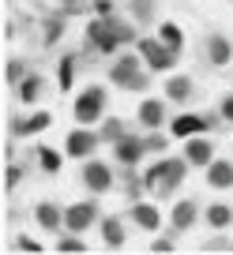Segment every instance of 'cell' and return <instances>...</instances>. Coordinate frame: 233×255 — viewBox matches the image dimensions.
I'll return each instance as SVG.
<instances>
[{
	"label": "cell",
	"instance_id": "8992f818",
	"mask_svg": "<svg viewBox=\"0 0 233 255\" xmlns=\"http://www.w3.org/2000/svg\"><path fill=\"white\" fill-rule=\"evenodd\" d=\"M113 150H117V161H121L124 169H136L139 161H143V154H147V139H139V135H121L117 143H113Z\"/></svg>",
	"mask_w": 233,
	"mask_h": 255
},
{
	"label": "cell",
	"instance_id": "e575fe53",
	"mask_svg": "<svg viewBox=\"0 0 233 255\" xmlns=\"http://www.w3.org/2000/svg\"><path fill=\"white\" fill-rule=\"evenodd\" d=\"M56 34H60V23H49V26H45V45H53Z\"/></svg>",
	"mask_w": 233,
	"mask_h": 255
},
{
	"label": "cell",
	"instance_id": "5b68a950",
	"mask_svg": "<svg viewBox=\"0 0 233 255\" xmlns=\"http://www.w3.org/2000/svg\"><path fill=\"white\" fill-rule=\"evenodd\" d=\"M87 38H90V45H94L98 53H105V56L121 49V38H117V30H113L109 19H94V23L87 26Z\"/></svg>",
	"mask_w": 233,
	"mask_h": 255
},
{
	"label": "cell",
	"instance_id": "44dd1931",
	"mask_svg": "<svg viewBox=\"0 0 233 255\" xmlns=\"http://www.w3.org/2000/svg\"><path fill=\"white\" fill-rule=\"evenodd\" d=\"M49 113H34V117H26V120H15V135H34V131H45L49 128Z\"/></svg>",
	"mask_w": 233,
	"mask_h": 255
},
{
	"label": "cell",
	"instance_id": "2e32d148",
	"mask_svg": "<svg viewBox=\"0 0 233 255\" xmlns=\"http://www.w3.org/2000/svg\"><path fill=\"white\" fill-rule=\"evenodd\" d=\"M207 56H211V64H230V60H233L230 38H222V34H211V38H207Z\"/></svg>",
	"mask_w": 233,
	"mask_h": 255
},
{
	"label": "cell",
	"instance_id": "d6986e66",
	"mask_svg": "<svg viewBox=\"0 0 233 255\" xmlns=\"http://www.w3.org/2000/svg\"><path fill=\"white\" fill-rule=\"evenodd\" d=\"M124 237H128V233H124V222H121V218H102V240H105L109 248H121Z\"/></svg>",
	"mask_w": 233,
	"mask_h": 255
},
{
	"label": "cell",
	"instance_id": "83f0119b",
	"mask_svg": "<svg viewBox=\"0 0 233 255\" xmlns=\"http://www.w3.org/2000/svg\"><path fill=\"white\" fill-rule=\"evenodd\" d=\"M56 248H60V252H87V244L79 240V233H72V237H60V244H56Z\"/></svg>",
	"mask_w": 233,
	"mask_h": 255
},
{
	"label": "cell",
	"instance_id": "8fae6325",
	"mask_svg": "<svg viewBox=\"0 0 233 255\" xmlns=\"http://www.w3.org/2000/svg\"><path fill=\"white\" fill-rule=\"evenodd\" d=\"M196 218H200L196 199H181L177 207H173V214H169V225H173V233H188L196 225Z\"/></svg>",
	"mask_w": 233,
	"mask_h": 255
},
{
	"label": "cell",
	"instance_id": "ba28073f",
	"mask_svg": "<svg viewBox=\"0 0 233 255\" xmlns=\"http://www.w3.org/2000/svg\"><path fill=\"white\" fill-rule=\"evenodd\" d=\"M83 184L102 195V191L113 188V169L105 165V161H87V165H83Z\"/></svg>",
	"mask_w": 233,
	"mask_h": 255
},
{
	"label": "cell",
	"instance_id": "5bb4252c",
	"mask_svg": "<svg viewBox=\"0 0 233 255\" xmlns=\"http://www.w3.org/2000/svg\"><path fill=\"white\" fill-rule=\"evenodd\" d=\"M169 128H173V135H177V139H192V135H200V131H207V120L196 117V113H185V117H177Z\"/></svg>",
	"mask_w": 233,
	"mask_h": 255
},
{
	"label": "cell",
	"instance_id": "f1b7e54d",
	"mask_svg": "<svg viewBox=\"0 0 233 255\" xmlns=\"http://www.w3.org/2000/svg\"><path fill=\"white\" fill-rule=\"evenodd\" d=\"M4 79H8V83H23V79H26V75H23V64L11 60L8 68H4Z\"/></svg>",
	"mask_w": 233,
	"mask_h": 255
},
{
	"label": "cell",
	"instance_id": "7c38bea8",
	"mask_svg": "<svg viewBox=\"0 0 233 255\" xmlns=\"http://www.w3.org/2000/svg\"><path fill=\"white\" fill-rule=\"evenodd\" d=\"M132 222H136L139 229H147V233H158L162 229V210L154 207V203H136V207H132Z\"/></svg>",
	"mask_w": 233,
	"mask_h": 255
},
{
	"label": "cell",
	"instance_id": "4dcf8cb0",
	"mask_svg": "<svg viewBox=\"0 0 233 255\" xmlns=\"http://www.w3.org/2000/svg\"><path fill=\"white\" fill-rule=\"evenodd\" d=\"M151 252H158V255L173 252V240H169V237H158V240H154V244H151Z\"/></svg>",
	"mask_w": 233,
	"mask_h": 255
},
{
	"label": "cell",
	"instance_id": "7a4b0ae2",
	"mask_svg": "<svg viewBox=\"0 0 233 255\" xmlns=\"http://www.w3.org/2000/svg\"><path fill=\"white\" fill-rule=\"evenodd\" d=\"M109 83L121 90H136V94H143L147 87H151V75L139 68V56L136 53H121L117 60H113L109 68Z\"/></svg>",
	"mask_w": 233,
	"mask_h": 255
},
{
	"label": "cell",
	"instance_id": "30bf717a",
	"mask_svg": "<svg viewBox=\"0 0 233 255\" xmlns=\"http://www.w3.org/2000/svg\"><path fill=\"white\" fill-rule=\"evenodd\" d=\"M185 158L192 161V165H203V169H207L211 161H215V143H211V139H203V135L185 139Z\"/></svg>",
	"mask_w": 233,
	"mask_h": 255
},
{
	"label": "cell",
	"instance_id": "836d02e7",
	"mask_svg": "<svg viewBox=\"0 0 233 255\" xmlns=\"http://www.w3.org/2000/svg\"><path fill=\"white\" fill-rule=\"evenodd\" d=\"M147 150H166V139H162V135H151V139H147Z\"/></svg>",
	"mask_w": 233,
	"mask_h": 255
},
{
	"label": "cell",
	"instance_id": "52a82bcc",
	"mask_svg": "<svg viewBox=\"0 0 233 255\" xmlns=\"http://www.w3.org/2000/svg\"><path fill=\"white\" fill-rule=\"evenodd\" d=\"M64 225L68 233H87L90 225H98V207L94 203H72L64 210Z\"/></svg>",
	"mask_w": 233,
	"mask_h": 255
},
{
	"label": "cell",
	"instance_id": "3957f363",
	"mask_svg": "<svg viewBox=\"0 0 233 255\" xmlns=\"http://www.w3.org/2000/svg\"><path fill=\"white\" fill-rule=\"evenodd\" d=\"M105 102H109V94H105V87H87L79 98H75V120L79 124H98V120L105 117Z\"/></svg>",
	"mask_w": 233,
	"mask_h": 255
},
{
	"label": "cell",
	"instance_id": "d4e9b609",
	"mask_svg": "<svg viewBox=\"0 0 233 255\" xmlns=\"http://www.w3.org/2000/svg\"><path fill=\"white\" fill-rule=\"evenodd\" d=\"M98 135H102V139H109V143H117V139L124 135V124H121V120H102Z\"/></svg>",
	"mask_w": 233,
	"mask_h": 255
},
{
	"label": "cell",
	"instance_id": "d590c367",
	"mask_svg": "<svg viewBox=\"0 0 233 255\" xmlns=\"http://www.w3.org/2000/svg\"><path fill=\"white\" fill-rule=\"evenodd\" d=\"M98 15H102V19L113 15V4H109V0H98Z\"/></svg>",
	"mask_w": 233,
	"mask_h": 255
},
{
	"label": "cell",
	"instance_id": "ac0fdd59",
	"mask_svg": "<svg viewBox=\"0 0 233 255\" xmlns=\"http://www.w3.org/2000/svg\"><path fill=\"white\" fill-rule=\"evenodd\" d=\"M34 218H38V225H41V229L56 233V229H60V222H64V210H60V207H53V203H38Z\"/></svg>",
	"mask_w": 233,
	"mask_h": 255
},
{
	"label": "cell",
	"instance_id": "6da1fadb",
	"mask_svg": "<svg viewBox=\"0 0 233 255\" xmlns=\"http://www.w3.org/2000/svg\"><path fill=\"white\" fill-rule=\"evenodd\" d=\"M188 165H192V161H188L185 154H181V158H162V161H154V165H147V173H143V188L154 191L158 199H169V195L181 188Z\"/></svg>",
	"mask_w": 233,
	"mask_h": 255
},
{
	"label": "cell",
	"instance_id": "484cf974",
	"mask_svg": "<svg viewBox=\"0 0 233 255\" xmlns=\"http://www.w3.org/2000/svg\"><path fill=\"white\" fill-rule=\"evenodd\" d=\"M38 161H41V169H45V173H56V169H60V154L49 150V146H41V150H38Z\"/></svg>",
	"mask_w": 233,
	"mask_h": 255
},
{
	"label": "cell",
	"instance_id": "7402d4cb",
	"mask_svg": "<svg viewBox=\"0 0 233 255\" xmlns=\"http://www.w3.org/2000/svg\"><path fill=\"white\" fill-rule=\"evenodd\" d=\"M128 11H132V19H136L139 26L154 23V0H128Z\"/></svg>",
	"mask_w": 233,
	"mask_h": 255
},
{
	"label": "cell",
	"instance_id": "d6a6232c",
	"mask_svg": "<svg viewBox=\"0 0 233 255\" xmlns=\"http://www.w3.org/2000/svg\"><path fill=\"white\" fill-rule=\"evenodd\" d=\"M222 120H230V124H233V94L222 98Z\"/></svg>",
	"mask_w": 233,
	"mask_h": 255
},
{
	"label": "cell",
	"instance_id": "1f68e13d",
	"mask_svg": "<svg viewBox=\"0 0 233 255\" xmlns=\"http://www.w3.org/2000/svg\"><path fill=\"white\" fill-rule=\"evenodd\" d=\"M15 244L23 248V252H41V244H38V240H34V237H19Z\"/></svg>",
	"mask_w": 233,
	"mask_h": 255
},
{
	"label": "cell",
	"instance_id": "f546056e",
	"mask_svg": "<svg viewBox=\"0 0 233 255\" xmlns=\"http://www.w3.org/2000/svg\"><path fill=\"white\" fill-rule=\"evenodd\" d=\"M19 176H23V173H19V165H8V169H4V191H11V188H15V184H19Z\"/></svg>",
	"mask_w": 233,
	"mask_h": 255
},
{
	"label": "cell",
	"instance_id": "cb8c5ba5",
	"mask_svg": "<svg viewBox=\"0 0 233 255\" xmlns=\"http://www.w3.org/2000/svg\"><path fill=\"white\" fill-rule=\"evenodd\" d=\"M56 83H60V90H72V83H75V56H64V60H60Z\"/></svg>",
	"mask_w": 233,
	"mask_h": 255
},
{
	"label": "cell",
	"instance_id": "603a6c76",
	"mask_svg": "<svg viewBox=\"0 0 233 255\" xmlns=\"http://www.w3.org/2000/svg\"><path fill=\"white\" fill-rule=\"evenodd\" d=\"M41 90H45V79H41V75H26V79L19 83V98H23V102H38Z\"/></svg>",
	"mask_w": 233,
	"mask_h": 255
},
{
	"label": "cell",
	"instance_id": "e0dca14e",
	"mask_svg": "<svg viewBox=\"0 0 233 255\" xmlns=\"http://www.w3.org/2000/svg\"><path fill=\"white\" fill-rule=\"evenodd\" d=\"M192 79H188V75H169L166 79V98L169 102H188V98H192Z\"/></svg>",
	"mask_w": 233,
	"mask_h": 255
},
{
	"label": "cell",
	"instance_id": "4316f807",
	"mask_svg": "<svg viewBox=\"0 0 233 255\" xmlns=\"http://www.w3.org/2000/svg\"><path fill=\"white\" fill-rule=\"evenodd\" d=\"M162 41H166V45H173V49H177V53H181V41H185V38H181V30H177V26H173V23H162Z\"/></svg>",
	"mask_w": 233,
	"mask_h": 255
},
{
	"label": "cell",
	"instance_id": "4fadbf2b",
	"mask_svg": "<svg viewBox=\"0 0 233 255\" xmlns=\"http://www.w3.org/2000/svg\"><path fill=\"white\" fill-rule=\"evenodd\" d=\"M207 184L211 188H218V191H226V188H233V161H211L207 165Z\"/></svg>",
	"mask_w": 233,
	"mask_h": 255
},
{
	"label": "cell",
	"instance_id": "ffe728a7",
	"mask_svg": "<svg viewBox=\"0 0 233 255\" xmlns=\"http://www.w3.org/2000/svg\"><path fill=\"white\" fill-rule=\"evenodd\" d=\"M230 222H233V207L230 203H211L207 207V225L211 229H230Z\"/></svg>",
	"mask_w": 233,
	"mask_h": 255
},
{
	"label": "cell",
	"instance_id": "9a60e30c",
	"mask_svg": "<svg viewBox=\"0 0 233 255\" xmlns=\"http://www.w3.org/2000/svg\"><path fill=\"white\" fill-rule=\"evenodd\" d=\"M139 124L151 128V131H158V128L166 124V105L154 102V98H147V102L139 105Z\"/></svg>",
	"mask_w": 233,
	"mask_h": 255
},
{
	"label": "cell",
	"instance_id": "9c48e42d",
	"mask_svg": "<svg viewBox=\"0 0 233 255\" xmlns=\"http://www.w3.org/2000/svg\"><path fill=\"white\" fill-rule=\"evenodd\" d=\"M98 131H83V128H75V131H68V158H90V154L98 150Z\"/></svg>",
	"mask_w": 233,
	"mask_h": 255
},
{
	"label": "cell",
	"instance_id": "277c9868",
	"mask_svg": "<svg viewBox=\"0 0 233 255\" xmlns=\"http://www.w3.org/2000/svg\"><path fill=\"white\" fill-rule=\"evenodd\" d=\"M139 56L147 60L151 72H173L177 68V49L166 45V41H154V38H139Z\"/></svg>",
	"mask_w": 233,
	"mask_h": 255
}]
</instances>
